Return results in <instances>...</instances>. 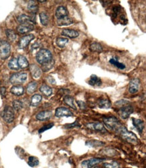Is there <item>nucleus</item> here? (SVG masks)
Wrapping results in <instances>:
<instances>
[{
    "mask_svg": "<svg viewBox=\"0 0 146 168\" xmlns=\"http://www.w3.org/2000/svg\"><path fill=\"white\" fill-rule=\"evenodd\" d=\"M8 67L12 70H18L19 69V65L18 63V59H12L10 62L8 63Z\"/></svg>",
    "mask_w": 146,
    "mask_h": 168,
    "instance_id": "obj_32",
    "label": "nucleus"
},
{
    "mask_svg": "<svg viewBox=\"0 0 146 168\" xmlns=\"http://www.w3.org/2000/svg\"><path fill=\"white\" fill-rule=\"evenodd\" d=\"M36 59L41 65H44L51 62L52 59V54L50 50L47 49H41L39 50L36 56Z\"/></svg>",
    "mask_w": 146,
    "mask_h": 168,
    "instance_id": "obj_2",
    "label": "nucleus"
},
{
    "mask_svg": "<svg viewBox=\"0 0 146 168\" xmlns=\"http://www.w3.org/2000/svg\"><path fill=\"white\" fill-rule=\"evenodd\" d=\"M40 92L44 96H46L47 97L50 96L52 94V89L47 85H42L40 87Z\"/></svg>",
    "mask_w": 146,
    "mask_h": 168,
    "instance_id": "obj_29",
    "label": "nucleus"
},
{
    "mask_svg": "<svg viewBox=\"0 0 146 168\" xmlns=\"http://www.w3.org/2000/svg\"><path fill=\"white\" fill-rule=\"evenodd\" d=\"M104 123H105V125L106 126L110 128V130L115 131L116 132H117V133L123 126L122 125V123L120 122V121H118V119L114 117H104Z\"/></svg>",
    "mask_w": 146,
    "mask_h": 168,
    "instance_id": "obj_3",
    "label": "nucleus"
},
{
    "mask_svg": "<svg viewBox=\"0 0 146 168\" xmlns=\"http://www.w3.org/2000/svg\"><path fill=\"white\" fill-rule=\"evenodd\" d=\"M6 87H2L1 88H0V94H1L3 97H4V96H6Z\"/></svg>",
    "mask_w": 146,
    "mask_h": 168,
    "instance_id": "obj_45",
    "label": "nucleus"
},
{
    "mask_svg": "<svg viewBox=\"0 0 146 168\" xmlns=\"http://www.w3.org/2000/svg\"><path fill=\"white\" fill-rule=\"evenodd\" d=\"M42 100V96L40 94H35L31 97L30 100V105L33 107H37Z\"/></svg>",
    "mask_w": 146,
    "mask_h": 168,
    "instance_id": "obj_25",
    "label": "nucleus"
},
{
    "mask_svg": "<svg viewBox=\"0 0 146 168\" xmlns=\"http://www.w3.org/2000/svg\"><path fill=\"white\" fill-rule=\"evenodd\" d=\"M39 161L37 157H33V156H30L29 157L28 160V164L29 166L31 167H34L35 166H37L39 165Z\"/></svg>",
    "mask_w": 146,
    "mask_h": 168,
    "instance_id": "obj_34",
    "label": "nucleus"
},
{
    "mask_svg": "<svg viewBox=\"0 0 146 168\" xmlns=\"http://www.w3.org/2000/svg\"><path fill=\"white\" fill-rule=\"evenodd\" d=\"M55 115L57 117H72L73 113L68 109L65 107H59L56 109L55 112Z\"/></svg>",
    "mask_w": 146,
    "mask_h": 168,
    "instance_id": "obj_9",
    "label": "nucleus"
},
{
    "mask_svg": "<svg viewBox=\"0 0 146 168\" xmlns=\"http://www.w3.org/2000/svg\"><path fill=\"white\" fill-rule=\"evenodd\" d=\"M27 79V74L26 73H17L13 74L10 81L12 84H20L26 81Z\"/></svg>",
    "mask_w": 146,
    "mask_h": 168,
    "instance_id": "obj_7",
    "label": "nucleus"
},
{
    "mask_svg": "<svg viewBox=\"0 0 146 168\" xmlns=\"http://www.w3.org/2000/svg\"><path fill=\"white\" fill-rule=\"evenodd\" d=\"M94 168H100V167H94Z\"/></svg>",
    "mask_w": 146,
    "mask_h": 168,
    "instance_id": "obj_48",
    "label": "nucleus"
},
{
    "mask_svg": "<svg viewBox=\"0 0 146 168\" xmlns=\"http://www.w3.org/2000/svg\"><path fill=\"white\" fill-rule=\"evenodd\" d=\"M77 103L78 106L79 107V108H80V109H82V110H85V109L87 108L86 104H85V103H84V102H83V101L77 100Z\"/></svg>",
    "mask_w": 146,
    "mask_h": 168,
    "instance_id": "obj_43",
    "label": "nucleus"
},
{
    "mask_svg": "<svg viewBox=\"0 0 146 168\" xmlns=\"http://www.w3.org/2000/svg\"><path fill=\"white\" fill-rule=\"evenodd\" d=\"M62 35L65 37L74 39L77 37L79 35V33L77 31L73 29H64L62 31Z\"/></svg>",
    "mask_w": 146,
    "mask_h": 168,
    "instance_id": "obj_19",
    "label": "nucleus"
},
{
    "mask_svg": "<svg viewBox=\"0 0 146 168\" xmlns=\"http://www.w3.org/2000/svg\"><path fill=\"white\" fill-rule=\"evenodd\" d=\"M89 83V85L92 86H100L102 82H101V80L100 77L96 76L95 75H92L90 77Z\"/></svg>",
    "mask_w": 146,
    "mask_h": 168,
    "instance_id": "obj_21",
    "label": "nucleus"
},
{
    "mask_svg": "<svg viewBox=\"0 0 146 168\" xmlns=\"http://www.w3.org/2000/svg\"><path fill=\"white\" fill-rule=\"evenodd\" d=\"M37 89V83L35 81L29 83L26 86V92L29 94H33Z\"/></svg>",
    "mask_w": 146,
    "mask_h": 168,
    "instance_id": "obj_30",
    "label": "nucleus"
},
{
    "mask_svg": "<svg viewBox=\"0 0 146 168\" xmlns=\"http://www.w3.org/2000/svg\"><path fill=\"white\" fill-rule=\"evenodd\" d=\"M85 144L89 147H102L105 144L104 143L101 142L100 140H88L86 142Z\"/></svg>",
    "mask_w": 146,
    "mask_h": 168,
    "instance_id": "obj_23",
    "label": "nucleus"
},
{
    "mask_svg": "<svg viewBox=\"0 0 146 168\" xmlns=\"http://www.w3.org/2000/svg\"><path fill=\"white\" fill-rule=\"evenodd\" d=\"M39 17H40V20L41 23L43 26H47L49 23V17L47 14L45 12H42L39 14Z\"/></svg>",
    "mask_w": 146,
    "mask_h": 168,
    "instance_id": "obj_35",
    "label": "nucleus"
},
{
    "mask_svg": "<svg viewBox=\"0 0 146 168\" xmlns=\"http://www.w3.org/2000/svg\"><path fill=\"white\" fill-rule=\"evenodd\" d=\"M140 86V81L138 78H134L131 80L129 87V91L132 94H136L139 91Z\"/></svg>",
    "mask_w": 146,
    "mask_h": 168,
    "instance_id": "obj_10",
    "label": "nucleus"
},
{
    "mask_svg": "<svg viewBox=\"0 0 146 168\" xmlns=\"http://www.w3.org/2000/svg\"><path fill=\"white\" fill-rule=\"evenodd\" d=\"M34 37H35L33 34L27 35L26 36L22 37L19 42V48L20 49H24V48L29 46V43L33 40Z\"/></svg>",
    "mask_w": 146,
    "mask_h": 168,
    "instance_id": "obj_11",
    "label": "nucleus"
},
{
    "mask_svg": "<svg viewBox=\"0 0 146 168\" xmlns=\"http://www.w3.org/2000/svg\"><path fill=\"white\" fill-rule=\"evenodd\" d=\"M54 60H52L49 63H47L46 64L43 65V68H42L43 70V71H48L49 70L51 69L53 67V66H54Z\"/></svg>",
    "mask_w": 146,
    "mask_h": 168,
    "instance_id": "obj_40",
    "label": "nucleus"
},
{
    "mask_svg": "<svg viewBox=\"0 0 146 168\" xmlns=\"http://www.w3.org/2000/svg\"><path fill=\"white\" fill-rule=\"evenodd\" d=\"M12 104H13V109L17 110V111H19V110H21L23 107V103H22L21 101H20L19 100H15L13 101Z\"/></svg>",
    "mask_w": 146,
    "mask_h": 168,
    "instance_id": "obj_38",
    "label": "nucleus"
},
{
    "mask_svg": "<svg viewBox=\"0 0 146 168\" xmlns=\"http://www.w3.org/2000/svg\"><path fill=\"white\" fill-rule=\"evenodd\" d=\"M105 159L102 158H91L89 160H87L83 161L81 163V165L83 168H92L94 167L95 165L98 164L101 161H104Z\"/></svg>",
    "mask_w": 146,
    "mask_h": 168,
    "instance_id": "obj_8",
    "label": "nucleus"
},
{
    "mask_svg": "<svg viewBox=\"0 0 146 168\" xmlns=\"http://www.w3.org/2000/svg\"><path fill=\"white\" fill-rule=\"evenodd\" d=\"M80 125H79V123H78L77 121H76L75 122H74L73 123H71V124H67L65 126V127L66 128H72L74 127H79Z\"/></svg>",
    "mask_w": 146,
    "mask_h": 168,
    "instance_id": "obj_44",
    "label": "nucleus"
},
{
    "mask_svg": "<svg viewBox=\"0 0 146 168\" xmlns=\"http://www.w3.org/2000/svg\"><path fill=\"white\" fill-rule=\"evenodd\" d=\"M118 134L120 135L124 140H127L128 143H130L131 144H137V143H138V140L135 134L131 132L128 131L125 126L122 127L121 129L118 131Z\"/></svg>",
    "mask_w": 146,
    "mask_h": 168,
    "instance_id": "obj_4",
    "label": "nucleus"
},
{
    "mask_svg": "<svg viewBox=\"0 0 146 168\" xmlns=\"http://www.w3.org/2000/svg\"><path fill=\"white\" fill-rule=\"evenodd\" d=\"M6 34L7 37L10 39V41L14 42L16 39L17 35L14 31H13L12 29H7L6 31Z\"/></svg>",
    "mask_w": 146,
    "mask_h": 168,
    "instance_id": "obj_33",
    "label": "nucleus"
},
{
    "mask_svg": "<svg viewBox=\"0 0 146 168\" xmlns=\"http://www.w3.org/2000/svg\"><path fill=\"white\" fill-rule=\"evenodd\" d=\"M28 10L33 13V14H35L38 12L39 8L37 4V2L35 1H30L28 3Z\"/></svg>",
    "mask_w": 146,
    "mask_h": 168,
    "instance_id": "obj_27",
    "label": "nucleus"
},
{
    "mask_svg": "<svg viewBox=\"0 0 146 168\" xmlns=\"http://www.w3.org/2000/svg\"><path fill=\"white\" fill-rule=\"evenodd\" d=\"M73 23V20L69 16H66L64 19L57 20V24L58 26H68Z\"/></svg>",
    "mask_w": 146,
    "mask_h": 168,
    "instance_id": "obj_24",
    "label": "nucleus"
},
{
    "mask_svg": "<svg viewBox=\"0 0 146 168\" xmlns=\"http://www.w3.org/2000/svg\"><path fill=\"white\" fill-rule=\"evenodd\" d=\"M97 106L98 107L102 109H108L112 107V103L108 99L100 98L97 100Z\"/></svg>",
    "mask_w": 146,
    "mask_h": 168,
    "instance_id": "obj_16",
    "label": "nucleus"
},
{
    "mask_svg": "<svg viewBox=\"0 0 146 168\" xmlns=\"http://www.w3.org/2000/svg\"><path fill=\"white\" fill-rule=\"evenodd\" d=\"M104 154H105V155L107 156H112V155H115V154H116V151H114V150L112 149H104L103 151H101Z\"/></svg>",
    "mask_w": 146,
    "mask_h": 168,
    "instance_id": "obj_41",
    "label": "nucleus"
},
{
    "mask_svg": "<svg viewBox=\"0 0 146 168\" xmlns=\"http://www.w3.org/2000/svg\"><path fill=\"white\" fill-rule=\"evenodd\" d=\"M1 43H2V40H1V39H0V45H1Z\"/></svg>",
    "mask_w": 146,
    "mask_h": 168,
    "instance_id": "obj_47",
    "label": "nucleus"
},
{
    "mask_svg": "<svg viewBox=\"0 0 146 168\" xmlns=\"http://www.w3.org/2000/svg\"><path fill=\"white\" fill-rule=\"evenodd\" d=\"M30 73H31L32 76L34 78L37 79V78L40 77V76H41L42 70L36 64L30 65Z\"/></svg>",
    "mask_w": 146,
    "mask_h": 168,
    "instance_id": "obj_18",
    "label": "nucleus"
},
{
    "mask_svg": "<svg viewBox=\"0 0 146 168\" xmlns=\"http://www.w3.org/2000/svg\"><path fill=\"white\" fill-rule=\"evenodd\" d=\"M17 20L20 25H23V24L29 23H31L30 16L25 15V14H21L19 16H17Z\"/></svg>",
    "mask_w": 146,
    "mask_h": 168,
    "instance_id": "obj_28",
    "label": "nucleus"
},
{
    "mask_svg": "<svg viewBox=\"0 0 146 168\" xmlns=\"http://www.w3.org/2000/svg\"><path fill=\"white\" fill-rule=\"evenodd\" d=\"M54 126V123H50V124H47V125H45L43 127H42L40 130H39V133H42V132H44L46 130H48L51 129V128Z\"/></svg>",
    "mask_w": 146,
    "mask_h": 168,
    "instance_id": "obj_42",
    "label": "nucleus"
},
{
    "mask_svg": "<svg viewBox=\"0 0 146 168\" xmlns=\"http://www.w3.org/2000/svg\"><path fill=\"white\" fill-rule=\"evenodd\" d=\"M2 117L3 119V120L6 122L8 123H12L14 121L15 118L14 109L10 107V106H6L3 110Z\"/></svg>",
    "mask_w": 146,
    "mask_h": 168,
    "instance_id": "obj_5",
    "label": "nucleus"
},
{
    "mask_svg": "<svg viewBox=\"0 0 146 168\" xmlns=\"http://www.w3.org/2000/svg\"><path fill=\"white\" fill-rule=\"evenodd\" d=\"M11 47L10 43L7 42H2L0 45V59L5 60L8 59L10 54Z\"/></svg>",
    "mask_w": 146,
    "mask_h": 168,
    "instance_id": "obj_6",
    "label": "nucleus"
},
{
    "mask_svg": "<svg viewBox=\"0 0 146 168\" xmlns=\"http://www.w3.org/2000/svg\"><path fill=\"white\" fill-rule=\"evenodd\" d=\"M10 92L15 96H22L24 93V88L20 85L14 86L11 88Z\"/></svg>",
    "mask_w": 146,
    "mask_h": 168,
    "instance_id": "obj_20",
    "label": "nucleus"
},
{
    "mask_svg": "<svg viewBox=\"0 0 146 168\" xmlns=\"http://www.w3.org/2000/svg\"><path fill=\"white\" fill-rule=\"evenodd\" d=\"M64 103L68 106H69L70 107H71L72 109L74 110H77V107H76V105H75L74 100L73 97L69 96H66L64 98Z\"/></svg>",
    "mask_w": 146,
    "mask_h": 168,
    "instance_id": "obj_26",
    "label": "nucleus"
},
{
    "mask_svg": "<svg viewBox=\"0 0 146 168\" xmlns=\"http://www.w3.org/2000/svg\"><path fill=\"white\" fill-rule=\"evenodd\" d=\"M110 63H111L112 64H113L114 66H115V67H116L117 68L120 69H124L125 68V65L120 63L118 60L115 59H112L110 60Z\"/></svg>",
    "mask_w": 146,
    "mask_h": 168,
    "instance_id": "obj_37",
    "label": "nucleus"
},
{
    "mask_svg": "<svg viewBox=\"0 0 146 168\" xmlns=\"http://www.w3.org/2000/svg\"><path fill=\"white\" fill-rule=\"evenodd\" d=\"M132 124H133L134 127L136 128L138 131L139 132V134H141L143 132V130L144 129V123L143 121L139 119H132Z\"/></svg>",
    "mask_w": 146,
    "mask_h": 168,
    "instance_id": "obj_17",
    "label": "nucleus"
},
{
    "mask_svg": "<svg viewBox=\"0 0 146 168\" xmlns=\"http://www.w3.org/2000/svg\"><path fill=\"white\" fill-rule=\"evenodd\" d=\"M104 167L105 168H120V165L116 161H112L111 163H104Z\"/></svg>",
    "mask_w": 146,
    "mask_h": 168,
    "instance_id": "obj_39",
    "label": "nucleus"
},
{
    "mask_svg": "<svg viewBox=\"0 0 146 168\" xmlns=\"http://www.w3.org/2000/svg\"><path fill=\"white\" fill-rule=\"evenodd\" d=\"M87 127L91 130H94L96 132H105L106 130L104 126L101 123L95 122V123H91L87 124Z\"/></svg>",
    "mask_w": 146,
    "mask_h": 168,
    "instance_id": "obj_12",
    "label": "nucleus"
},
{
    "mask_svg": "<svg viewBox=\"0 0 146 168\" xmlns=\"http://www.w3.org/2000/svg\"><path fill=\"white\" fill-rule=\"evenodd\" d=\"M115 105L118 108L119 115L122 119H127L133 112V108L130 102L126 100H121L116 102Z\"/></svg>",
    "mask_w": 146,
    "mask_h": 168,
    "instance_id": "obj_1",
    "label": "nucleus"
},
{
    "mask_svg": "<svg viewBox=\"0 0 146 168\" xmlns=\"http://www.w3.org/2000/svg\"><path fill=\"white\" fill-rule=\"evenodd\" d=\"M90 50L94 52H101L103 51V48L99 43L94 42L90 45Z\"/></svg>",
    "mask_w": 146,
    "mask_h": 168,
    "instance_id": "obj_31",
    "label": "nucleus"
},
{
    "mask_svg": "<svg viewBox=\"0 0 146 168\" xmlns=\"http://www.w3.org/2000/svg\"><path fill=\"white\" fill-rule=\"evenodd\" d=\"M0 84H1V82H0Z\"/></svg>",
    "mask_w": 146,
    "mask_h": 168,
    "instance_id": "obj_49",
    "label": "nucleus"
},
{
    "mask_svg": "<svg viewBox=\"0 0 146 168\" xmlns=\"http://www.w3.org/2000/svg\"><path fill=\"white\" fill-rule=\"evenodd\" d=\"M39 47V46L37 45V43H35L34 45H33L32 48H33V50H35V49H37V48H38Z\"/></svg>",
    "mask_w": 146,
    "mask_h": 168,
    "instance_id": "obj_46",
    "label": "nucleus"
},
{
    "mask_svg": "<svg viewBox=\"0 0 146 168\" xmlns=\"http://www.w3.org/2000/svg\"><path fill=\"white\" fill-rule=\"evenodd\" d=\"M52 115V112L51 110H43V111L39 112L37 115L36 119L39 121H46L50 119Z\"/></svg>",
    "mask_w": 146,
    "mask_h": 168,
    "instance_id": "obj_15",
    "label": "nucleus"
},
{
    "mask_svg": "<svg viewBox=\"0 0 146 168\" xmlns=\"http://www.w3.org/2000/svg\"><path fill=\"white\" fill-rule=\"evenodd\" d=\"M33 25L30 23H26L23 25H20V26H18L17 31L20 34H24L26 33H29L31 31L33 30Z\"/></svg>",
    "mask_w": 146,
    "mask_h": 168,
    "instance_id": "obj_13",
    "label": "nucleus"
},
{
    "mask_svg": "<svg viewBox=\"0 0 146 168\" xmlns=\"http://www.w3.org/2000/svg\"><path fill=\"white\" fill-rule=\"evenodd\" d=\"M18 63H19V67L21 69H26L27 68L29 64V61L26 59V58L24 56H19V59H18Z\"/></svg>",
    "mask_w": 146,
    "mask_h": 168,
    "instance_id": "obj_22",
    "label": "nucleus"
},
{
    "mask_svg": "<svg viewBox=\"0 0 146 168\" xmlns=\"http://www.w3.org/2000/svg\"><path fill=\"white\" fill-rule=\"evenodd\" d=\"M56 16L57 20H60L68 16V12L67 8L64 6H59L56 9Z\"/></svg>",
    "mask_w": 146,
    "mask_h": 168,
    "instance_id": "obj_14",
    "label": "nucleus"
},
{
    "mask_svg": "<svg viewBox=\"0 0 146 168\" xmlns=\"http://www.w3.org/2000/svg\"><path fill=\"white\" fill-rule=\"evenodd\" d=\"M68 42V39L67 38L58 37L56 39L57 46L60 48H64L66 45V43Z\"/></svg>",
    "mask_w": 146,
    "mask_h": 168,
    "instance_id": "obj_36",
    "label": "nucleus"
}]
</instances>
